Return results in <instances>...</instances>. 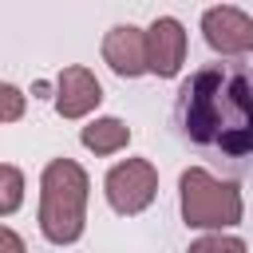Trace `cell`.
<instances>
[{"label": "cell", "mask_w": 253, "mask_h": 253, "mask_svg": "<svg viewBox=\"0 0 253 253\" xmlns=\"http://www.w3.org/2000/svg\"><path fill=\"white\" fill-rule=\"evenodd\" d=\"M0 253H24V241H20V233L12 225L0 229Z\"/></svg>", "instance_id": "13"}, {"label": "cell", "mask_w": 253, "mask_h": 253, "mask_svg": "<svg viewBox=\"0 0 253 253\" xmlns=\"http://www.w3.org/2000/svg\"><path fill=\"white\" fill-rule=\"evenodd\" d=\"M20 202H24V174L12 162H4L0 166V217H12Z\"/></svg>", "instance_id": "10"}, {"label": "cell", "mask_w": 253, "mask_h": 253, "mask_svg": "<svg viewBox=\"0 0 253 253\" xmlns=\"http://www.w3.org/2000/svg\"><path fill=\"white\" fill-rule=\"evenodd\" d=\"M24 115V91L16 83H4L0 87V123H16Z\"/></svg>", "instance_id": "12"}, {"label": "cell", "mask_w": 253, "mask_h": 253, "mask_svg": "<svg viewBox=\"0 0 253 253\" xmlns=\"http://www.w3.org/2000/svg\"><path fill=\"white\" fill-rule=\"evenodd\" d=\"M146 55H150V75L174 79L186 63V28L174 16H158L146 28Z\"/></svg>", "instance_id": "7"}, {"label": "cell", "mask_w": 253, "mask_h": 253, "mask_svg": "<svg viewBox=\"0 0 253 253\" xmlns=\"http://www.w3.org/2000/svg\"><path fill=\"white\" fill-rule=\"evenodd\" d=\"M202 36L217 55H245L253 51V20L233 8V4H217L202 12Z\"/></svg>", "instance_id": "5"}, {"label": "cell", "mask_w": 253, "mask_h": 253, "mask_svg": "<svg viewBox=\"0 0 253 253\" xmlns=\"http://www.w3.org/2000/svg\"><path fill=\"white\" fill-rule=\"evenodd\" d=\"M178 206L186 229H233L245 213L237 182H221L202 166L182 170L178 178Z\"/></svg>", "instance_id": "3"}, {"label": "cell", "mask_w": 253, "mask_h": 253, "mask_svg": "<svg viewBox=\"0 0 253 253\" xmlns=\"http://www.w3.org/2000/svg\"><path fill=\"white\" fill-rule=\"evenodd\" d=\"M186 253H249V245L241 241V237H233V233H221V229H210L206 237H198V241H190V249Z\"/></svg>", "instance_id": "11"}, {"label": "cell", "mask_w": 253, "mask_h": 253, "mask_svg": "<svg viewBox=\"0 0 253 253\" xmlns=\"http://www.w3.org/2000/svg\"><path fill=\"white\" fill-rule=\"evenodd\" d=\"M91 178L75 158H51L40 174V233L51 245H75L87 225Z\"/></svg>", "instance_id": "2"}, {"label": "cell", "mask_w": 253, "mask_h": 253, "mask_svg": "<svg viewBox=\"0 0 253 253\" xmlns=\"http://www.w3.org/2000/svg\"><path fill=\"white\" fill-rule=\"evenodd\" d=\"M182 134L217 158L241 162L253 154V75L237 63L198 67L178 91Z\"/></svg>", "instance_id": "1"}, {"label": "cell", "mask_w": 253, "mask_h": 253, "mask_svg": "<svg viewBox=\"0 0 253 253\" xmlns=\"http://www.w3.org/2000/svg\"><path fill=\"white\" fill-rule=\"evenodd\" d=\"M99 103H103V87H99L95 71H87L79 63L59 71V79H55V115L59 119H83Z\"/></svg>", "instance_id": "8"}, {"label": "cell", "mask_w": 253, "mask_h": 253, "mask_svg": "<svg viewBox=\"0 0 253 253\" xmlns=\"http://www.w3.org/2000/svg\"><path fill=\"white\" fill-rule=\"evenodd\" d=\"M79 142H83L91 154L107 158V154L126 150V142H130V126H126L123 119H115V115H103V119H91V123L79 130Z\"/></svg>", "instance_id": "9"}, {"label": "cell", "mask_w": 253, "mask_h": 253, "mask_svg": "<svg viewBox=\"0 0 253 253\" xmlns=\"http://www.w3.org/2000/svg\"><path fill=\"white\" fill-rule=\"evenodd\" d=\"M103 63L119 79H138L150 75V55H146V32L134 24H115L103 36Z\"/></svg>", "instance_id": "6"}, {"label": "cell", "mask_w": 253, "mask_h": 253, "mask_svg": "<svg viewBox=\"0 0 253 253\" xmlns=\"http://www.w3.org/2000/svg\"><path fill=\"white\" fill-rule=\"evenodd\" d=\"M103 194H107V206L115 213H123V217L142 213L154 202V194H158V170H154V162H146V158H123V162H115L107 170V178H103Z\"/></svg>", "instance_id": "4"}]
</instances>
